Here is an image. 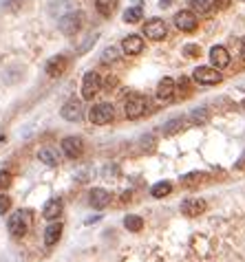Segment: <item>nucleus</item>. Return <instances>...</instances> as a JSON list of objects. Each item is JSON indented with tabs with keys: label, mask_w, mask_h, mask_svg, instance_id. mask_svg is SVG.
<instances>
[{
	"label": "nucleus",
	"mask_w": 245,
	"mask_h": 262,
	"mask_svg": "<svg viewBox=\"0 0 245 262\" xmlns=\"http://www.w3.org/2000/svg\"><path fill=\"white\" fill-rule=\"evenodd\" d=\"M11 185V174L7 170H0V189H7Z\"/></svg>",
	"instance_id": "obj_31"
},
{
	"label": "nucleus",
	"mask_w": 245,
	"mask_h": 262,
	"mask_svg": "<svg viewBox=\"0 0 245 262\" xmlns=\"http://www.w3.org/2000/svg\"><path fill=\"white\" fill-rule=\"evenodd\" d=\"M199 178H206V174H203V172H192V174H186V176H183V183H197Z\"/></svg>",
	"instance_id": "obj_32"
},
{
	"label": "nucleus",
	"mask_w": 245,
	"mask_h": 262,
	"mask_svg": "<svg viewBox=\"0 0 245 262\" xmlns=\"http://www.w3.org/2000/svg\"><path fill=\"white\" fill-rule=\"evenodd\" d=\"M60 236H62V223L49 225L47 231H44V245H47V247H53V245L60 240Z\"/></svg>",
	"instance_id": "obj_20"
},
{
	"label": "nucleus",
	"mask_w": 245,
	"mask_h": 262,
	"mask_svg": "<svg viewBox=\"0 0 245 262\" xmlns=\"http://www.w3.org/2000/svg\"><path fill=\"white\" fill-rule=\"evenodd\" d=\"M9 209H11V196L0 194V214H7Z\"/></svg>",
	"instance_id": "obj_30"
},
{
	"label": "nucleus",
	"mask_w": 245,
	"mask_h": 262,
	"mask_svg": "<svg viewBox=\"0 0 245 262\" xmlns=\"http://www.w3.org/2000/svg\"><path fill=\"white\" fill-rule=\"evenodd\" d=\"M38 159H40L42 163H47V166H51V168H53V166H58V157H55V152L51 150V148H47V146H44V148H40Z\"/></svg>",
	"instance_id": "obj_26"
},
{
	"label": "nucleus",
	"mask_w": 245,
	"mask_h": 262,
	"mask_svg": "<svg viewBox=\"0 0 245 262\" xmlns=\"http://www.w3.org/2000/svg\"><path fill=\"white\" fill-rule=\"evenodd\" d=\"M144 35L148 40H155V42H161V40H166L168 35V24L166 20L161 18H150L144 22Z\"/></svg>",
	"instance_id": "obj_5"
},
{
	"label": "nucleus",
	"mask_w": 245,
	"mask_h": 262,
	"mask_svg": "<svg viewBox=\"0 0 245 262\" xmlns=\"http://www.w3.org/2000/svg\"><path fill=\"white\" fill-rule=\"evenodd\" d=\"M170 192H172V185H170V181H159V183H155V185H152V189H150L152 198H166Z\"/></svg>",
	"instance_id": "obj_23"
},
{
	"label": "nucleus",
	"mask_w": 245,
	"mask_h": 262,
	"mask_svg": "<svg viewBox=\"0 0 245 262\" xmlns=\"http://www.w3.org/2000/svg\"><path fill=\"white\" fill-rule=\"evenodd\" d=\"M4 9H18V4H22V0H0Z\"/></svg>",
	"instance_id": "obj_33"
},
{
	"label": "nucleus",
	"mask_w": 245,
	"mask_h": 262,
	"mask_svg": "<svg viewBox=\"0 0 245 262\" xmlns=\"http://www.w3.org/2000/svg\"><path fill=\"white\" fill-rule=\"evenodd\" d=\"M89 119L93 126H106L115 119V108L109 101H100L89 110Z\"/></svg>",
	"instance_id": "obj_1"
},
{
	"label": "nucleus",
	"mask_w": 245,
	"mask_h": 262,
	"mask_svg": "<svg viewBox=\"0 0 245 262\" xmlns=\"http://www.w3.org/2000/svg\"><path fill=\"white\" fill-rule=\"evenodd\" d=\"M175 80L172 77H163V80L157 84V99H161V101H168V99H172L175 97Z\"/></svg>",
	"instance_id": "obj_16"
},
{
	"label": "nucleus",
	"mask_w": 245,
	"mask_h": 262,
	"mask_svg": "<svg viewBox=\"0 0 245 262\" xmlns=\"http://www.w3.org/2000/svg\"><path fill=\"white\" fill-rule=\"evenodd\" d=\"M62 152L66 159H80L82 157V150H84V143H82L80 137H66L62 139Z\"/></svg>",
	"instance_id": "obj_10"
},
{
	"label": "nucleus",
	"mask_w": 245,
	"mask_h": 262,
	"mask_svg": "<svg viewBox=\"0 0 245 262\" xmlns=\"http://www.w3.org/2000/svg\"><path fill=\"white\" fill-rule=\"evenodd\" d=\"M239 53H241V58L245 60V38H241V42H239Z\"/></svg>",
	"instance_id": "obj_35"
},
{
	"label": "nucleus",
	"mask_w": 245,
	"mask_h": 262,
	"mask_svg": "<svg viewBox=\"0 0 245 262\" xmlns=\"http://www.w3.org/2000/svg\"><path fill=\"white\" fill-rule=\"evenodd\" d=\"M170 2H172V0H159V7L161 9H168V7H170Z\"/></svg>",
	"instance_id": "obj_36"
},
{
	"label": "nucleus",
	"mask_w": 245,
	"mask_h": 262,
	"mask_svg": "<svg viewBox=\"0 0 245 262\" xmlns=\"http://www.w3.org/2000/svg\"><path fill=\"white\" fill-rule=\"evenodd\" d=\"M192 77H195V82L203 86H217L221 84L223 75L219 73V69H214V66H197L195 71H192Z\"/></svg>",
	"instance_id": "obj_4"
},
{
	"label": "nucleus",
	"mask_w": 245,
	"mask_h": 262,
	"mask_svg": "<svg viewBox=\"0 0 245 262\" xmlns=\"http://www.w3.org/2000/svg\"><path fill=\"white\" fill-rule=\"evenodd\" d=\"M214 4H217V9H228L232 4V0H214Z\"/></svg>",
	"instance_id": "obj_34"
},
{
	"label": "nucleus",
	"mask_w": 245,
	"mask_h": 262,
	"mask_svg": "<svg viewBox=\"0 0 245 262\" xmlns=\"http://www.w3.org/2000/svg\"><path fill=\"white\" fill-rule=\"evenodd\" d=\"M206 121H208L206 108H195V110L190 112V117H188V123H192V126H203Z\"/></svg>",
	"instance_id": "obj_25"
},
{
	"label": "nucleus",
	"mask_w": 245,
	"mask_h": 262,
	"mask_svg": "<svg viewBox=\"0 0 245 262\" xmlns=\"http://www.w3.org/2000/svg\"><path fill=\"white\" fill-rule=\"evenodd\" d=\"M102 88V82H100V75L95 73V71H89V73L84 75V80H82V88H80V95L82 99H93L95 95L100 92Z\"/></svg>",
	"instance_id": "obj_8"
},
{
	"label": "nucleus",
	"mask_w": 245,
	"mask_h": 262,
	"mask_svg": "<svg viewBox=\"0 0 245 262\" xmlns=\"http://www.w3.org/2000/svg\"><path fill=\"white\" fill-rule=\"evenodd\" d=\"M120 53L122 51L117 49V46H109V49L102 51V62H104V64H113V62L120 60Z\"/></svg>",
	"instance_id": "obj_27"
},
{
	"label": "nucleus",
	"mask_w": 245,
	"mask_h": 262,
	"mask_svg": "<svg viewBox=\"0 0 245 262\" xmlns=\"http://www.w3.org/2000/svg\"><path fill=\"white\" fill-rule=\"evenodd\" d=\"M122 51H124L126 55H139L141 51H144V40H141V35H137V33L126 35V38L122 40Z\"/></svg>",
	"instance_id": "obj_14"
},
{
	"label": "nucleus",
	"mask_w": 245,
	"mask_h": 262,
	"mask_svg": "<svg viewBox=\"0 0 245 262\" xmlns=\"http://www.w3.org/2000/svg\"><path fill=\"white\" fill-rule=\"evenodd\" d=\"M60 115H62L66 121H80V119H82V115H84L82 101H80V99H69V101H66V104L62 106Z\"/></svg>",
	"instance_id": "obj_11"
},
{
	"label": "nucleus",
	"mask_w": 245,
	"mask_h": 262,
	"mask_svg": "<svg viewBox=\"0 0 245 262\" xmlns=\"http://www.w3.org/2000/svg\"><path fill=\"white\" fill-rule=\"evenodd\" d=\"M210 62L214 69H226V66H230V53L226 46L217 44L210 49Z\"/></svg>",
	"instance_id": "obj_15"
},
{
	"label": "nucleus",
	"mask_w": 245,
	"mask_h": 262,
	"mask_svg": "<svg viewBox=\"0 0 245 262\" xmlns=\"http://www.w3.org/2000/svg\"><path fill=\"white\" fill-rule=\"evenodd\" d=\"M183 128H188V119H186V117H175V119L163 123V135H166V137L177 135V132H181Z\"/></svg>",
	"instance_id": "obj_19"
},
{
	"label": "nucleus",
	"mask_w": 245,
	"mask_h": 262,
	"mask_svg": "<svg viewBox=\"0 0 245 262\" xmlns=\"http://www.w3.org/2000/svg\"><path fill=\"white\" fill-rule=\"evenodd\" d=\"M208 203L203 198H186L181 203V214L188 216V218H197V216H201L206 212Z\"/></svg>",
	"instance_id": "obj_9"
},
{
	"label": "nucleus",
	"mask_w": 245,
	"mask_h": 262,
	"mask_svg": "<svg viewBox=\"0 0 245 262\" xmlns=\"http://www.w3.org/2000/svg\"><path fill=\"white\" fill-rule=\"evenodd\" d=\"M111 192L109 189H104V187H95V189H91V194H89V205L93 209H104L106 205L111 203Z\"/></svg>",
	"instance_id": "obj_12"
},
{
	"label": "nucleus",
	"mask_w": 245,
	"mask_h": 262,
	"mask_svg": "<svg viewBox=\"0 0 245 262\" xmlns=\"http://www.w3.org/2000/svg\"><path fill=\"white\" fill-rule=\"evenodd\" d=\"M175 88H177V92H179V95H190L192 84H190V80L183 75V77H179V82H175Z\"/></svg>",
	"instance_id": "obj_28"
},
{
	"label": "nucleus",
	"mask_w": 245,
	"mask_h": 262,
	"mask_svg": "<svg viewBox=\"0 0 245 262\" xmlns=\"http://www.w3.org/2000/svg\"><path fill=\"white\" fill-rule=\"evenodd\" d=\"M124 110H126V117H128V119H132V121L139 119V117H144L148 112V99L144 95H135V92H132L128 99H126Z\"/></svg>",
	"instance_id": "obj_3"
},
{
	"label": "nucleus",
	"mask_w": 245,
	"mask_h": 262,
	"mask_svg": "<svg viewBox=\"0 0 245 262\" xmlns=\"http://www.w3.org/2000/svg\"><path fill=\"white\" fill-rule=\"evenodd\" d=\"M66 66H69V62H66L64 55H53V58L47 62L44 71H47L49 77H53V80H55V77H62V75H64Z\"/></svg>",
	"instance_id": "obj_13"
},
{
	"label": "nucleus",
	"mask_w": 245,
	"mask_h": 262,
	"mask_svg": "<svg viewBox=\"0 0 245 262\" xmlns=\"http://www.w3.org/2000/svg\"><path fill=\"white\" fill-rule=\"evenodd\" d=\"M124 227L128 231H132V234H137V231H141V227H144V220H141V216L130 214L124 218Z\"/></svg>",
	"instance_id": "obj_24"
},
{
	"label": "nucleus",
	"mask_w": 245,
	"mask_h": 262,
	"mask_svg": "<svg viewBox=\"0 0 245 262\" xmlns=\"http://www.w3.org/2000/svg\"><path fill=\"white\" fill-rule=\"evenodd\" d=\"M82 24H84V13L82 11H71L60 18V31L64 35H75L82 29Z\"/></svg>",
	"instance_id": "obj_7"
},
{
	"label": "nucleus",
	"mask_w": 245,
	"mask_h": 262,
	"mask_svg": "<svg viewBox=\"0 0 245 262\" xmlns=\"http://www.w3.org/2000/svg\"><path fill=\"white\" fill-rule=\"evenodd\" d=\"M172 22H175V27L183 31V33H192L197 27H199V18L195 11H190V9H181V11L175 13V18H172Z\"/></svg>",
	"instance_id": "obj_6"
},
{
	"label": "nucleus",
	"mask_w": 245,
	"mask_h": 262,
	"mask_svg": "<svg viewBox=\"0 0 245 262\" xmlns=\"http://www.w3.org/2000/svg\"><path fill=\"white\" fill-rule=\"evenodd\" d=\"M122 18H124V22H126V24H135V22H139V20L144 18V7H141V4L128 7V9L124 11V15H122Z\"/></svg>",
	"instance_id": "obj_22"
},
{
	"label": "nucleus",
	"mask_w": 245,
	"mask_h": 262,
	"mask_svg": "<svg viewBox=\"0 0 245 262\" xmlns=\"http://www.w3.org/2000/svg\"><path fill=\"white\" fill-rule=\"evenodd\" d=\"M183 55H186L188 60H195V58L201 55V49H199L197 44H186V46H183Z\"/></svg>",
	"instance_id": "obj_29"
},
{
	"label": "nucleus",
	"mask_w": 245,
	"mask_h": 262,
	"mask_svg": "<svg viewBox=\"0 0 245 262\" xmlns=\"http://www.w3.org/2000/svg\"><path fill=\"white\" fill-rule=\"evenodd\" d=\"M64 212V203L60 198H51L47 205H44V209H42V216L47 220H58L60 216H62Z\"/></svg>",
	"instance_id": "obj_17"
},
{
	"label": "nucleus",
	"mask_w": 245,
	"mask_h": 262,
	"mask_svg": "<svg viewBox=\"0 0 245 262\" xmlns=\"http://www.w3.org/2000/svg\"><path fill=\"white\" fill-rule=\"evenodd\" d=\"M214 9H217L214 0H190V11L197 15H212Z\"/></svg>",
	"instance_id": "obj_18"
},
{
	"label": "nucleus",
	"mask_w": 245,
	"mask_h": 262,
	"mask_svg": "<svg viewBox=\"0 0 245 262\" xmlns=\"http://www.w3.org/2000/svg\"><path fill=\"white\" fill-rule=\"evenodd\" d=\"M117 2H120V0H95V9H98L100 15L111 18V15L115 13V9H117Z\"/></svg>",
	"instance_id": "obj_21"
},
{
	"label": "nucleus",
	"mask_w": 245,
	"mask_h": 262,
	"mask_svg": "<svg viewBox=\"0 0 245 262\" xmlns=\"http://www.w3.org/2000/svg\"><path fill=\"white\" fill-rule=\"evenodd\" d=\"M29 225H31V212L18 209V212L9 218V234H13L16 238H22V236L27 234Z\"/></svg>",
	"instance_id": "obj_2"
}]
</instances>
